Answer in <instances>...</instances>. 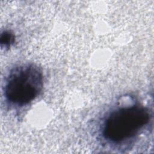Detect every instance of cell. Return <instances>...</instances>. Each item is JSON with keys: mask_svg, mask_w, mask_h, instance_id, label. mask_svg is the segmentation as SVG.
I'll use <instances>...</instances> for the list:
<instances>
[{"mask_svg": "<svg viewBox=\"0 0 154 154\" xmlns=\"http://www.w3.org/2000/svg\"><path fill=\"white\" fill-rule=\"evenodd\" d=\"M1 45L5 48L10 47L14 42V35L13 33L5 31L1 34Z\"/></svg>", "mask_w": 154, "mask_h": 154, "instance_id": "obj_3", "label": "cell"}, {"mask_svg": "<svg viewBox=\"0 0 154 154\" xmlns=\"http://www.w3.org/2000/svg\"><path fill=\"white\" fill-rule=\"evenodd\" d=\"M43 87L42 70L33 64H25L13 69L5 81L4 93L12 104L23 106L33 101Z\"/></svg>", "mask_w": 154, "mask_h": 154, "instance_id": "obj_2", "label": "cell"}, {"mask_svg": "<svg viewBox=\"0 0 154 154\" xmlns=\"http://www.w3.org/2000/svg\"><path fill=\"white\" fill-rule=\"evenodd\" d=\"M150 114L146 107L132 105L112 111L103 123L102 133L108 141L119 143L132 138L150 121Z\"/></svg>", "mask_w": 154, "mask_h": 154, "instance_id": "obj_1", "label": "cell"}]
</instances>
